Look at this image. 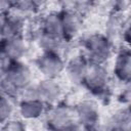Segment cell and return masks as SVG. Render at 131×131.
I'll return each mask as SVG.
<instances>
[{
	"instance_id": "cell-19",
	"label": "cell",
	"mask_w": 131,
	"mask_h": 131,
	"mask_svg": "<svg viewBox=\"0 0 131 131\" xmlns=\"http://www.w3.org/2000/svg\"><path fill=\"white\" fill-rule=\"evenodd\" d=\"M58 131H79V129H78V125H77V126H74V127H70V128H67V129H62V130H58Z\"/></svg>"
},
{
	"instance_id": "cell-15",
	"label": "cell",
	"mask_w": 131,
	"mask_h": 131,
	"mask_svg": "<svg viewBox=\"0 0 131 131\" xmlns=\"http://www.w3.org/2000/svg\"><path fill=\"white\" fill-rule=\"evenodd\" d=\"M131 117L129 108H123L116 112L110 119V131H130Z\"/></svg>"
},
{
	"instance_id": "cell-10",
	"label": "cell",
	"mask_w": 131,
	"mask_h": 131,
	"mask_svg": "<svg viewBox=\"0 0 131 131\" xmlns=\"http://www.w3.org/2000/svg\"><path fill=\"white\" fill-rule=\"evenodd\" d=\"M37 98L44 104L55 103L61 95L60 85L51 79H45L35 85Z\"/></svg>"
},
{
	"instance_id": "cell-18",
	"label": "cell",
	"mask_w": 131,
	"mask_h": 131,
	"mask_svg": "<svg viewBox=\"0 0 131 131\" xmlns=\"http://www.w3.org/2000/svg\"><path fill=\"white\" fill-rule=\"evenodd\" d=\"M120 98H121V101H123V102H128L130 100V90H129V88H127L123 91V94Z\"/></svg>"
},
{
	"instance_id": "cell-2",
	"label": "cell",
	"mask_w": 131,
	"mask_h": 131,
	"mask_svg": "<svg viewBox=\"0 0 131 131\" xmlns=\"http://www.w3.org/2000/svg\"><path fill=\"white\" fill-rule=\"evenodd\" d=\"M86 58L92 64H103L112 54V41L106 35L92 34L84 40Z\"/></svg>"
},
{
	"instance_id": "cell-8",
	"label": "cell",
	"mask_w": 131,
	"mask_h": 131,
	"mask_svg": "<svg viewBox=\"0 0 131 131\" xmlns=\"http://www.w3.org/2000/svg\"><path fill=\"white\" fill-rule=\"evenodd\" d=\"M25 27V19L20 12L12 9L11 7L3 12V23L1 28L2 38L23 37Z\"/></svg>"
},
{
	"instance_id": "cell-1",
	"label": "cell",
	"mask_w": 131,
	"mask_h": 131,
	"mask_svg": "<svg viewBox=\"0 0 131 131\" xmlns=\"http://www.w3.org/2000/svg\"><path fill=\"white\" fill-rule=\"evenodd\" d=\"M31 79L32 74L29 67L20 60L13 61L5 66L0 86L6 96H14L30 86Z\"/></svg>"
},
{
	"instance_id": "cell-9",
	"label": "cell",
	"mask_w": 131,
	"mask_h": 131,
	"mask_svg": "<svg viewBox=\"0 0 131 131\" xmlns=\"http://www.w3.org/2000/svg\"><path fill=\"white\" fill-rule=\"evenodd\" d=\"M58 15L61 25L62 39L63 41L69 42L73 40L80 31L81 28L80 13L77 10L71 8H64L58 12Z\"/></svg>"
},
{
	"instance_id": "cell-6",
	"label": "cell",
	"mask_w": 131,
	"mask_h": 131,
	"mask_svg": "<svg viewBox=\"0 0 131 131\" xmlns=\"http://www.w3.org/2000/svg\"><path fill=\"white\" fill-rule=\"evenodd\" d=\"M77 123L83 126L85 131H96L99 122V110L92 100H84L75 106Z\"/></svg>"
},
{
	"instance_id": "cell-16",
	"label": "cell",
	"mask_w": 131,
	"mask_h": 131,
	"mask_svg": "<svg viewBox=\"0 0 131 131\" xmlns=\"http://www.w3.org/2000/svg\"><path fill=\"white\" fill-rule=\"evenodd\" d=\"M12 114V104L8 96L0 93V125L5 124Z\"/></svg>"
},
{
	"instance_id": "cell-4",
	"label": "cell",
	"mask_w": 131,
	"mask_h": 131,
	"mask_svg": "<svg viewBox=\"0 0 131 131\" xmlns=\"http://www.w3.org/2000/svg\"><path fill=\"white\" fill-rule=\"evenodd\" d=\"M46 124L51 131H58L77 126L78 123L75 107L67 104H58L54 106L47 115Z\"/></svg>"
},
{
	"instance_id": "cell-14",
	"label": "cell",
	"mask_w": 131,
	"mask_h": 131,
	"mask_svg": "<svg viewBox=\"0 0 131 131\" xmlns=\"http://www.w3.org/2000/svg\"><path fill=\"white\" fill-rule=\"evenodd\" d=\"M45 104L38 99H23L19 104V113L23 118L33 120L44 113Z\"/></svg>"
},
{
	"instance_id": "cell-13",
	"label": "cell",
	"mask_w": 131,
	"mask_h": 131,
	"mask_svg": "<svg viewBox=\"0 0 131 131\" xmlns=\"http://www.w3.org/2000/svg\"><path fill=\"white\" fill-rule=\"evenodd\" d=\"M40 33L63 41L58 12H51L44 17Z\"/></svg>"
},
{
	"instance_id": "cell-11",
	"label": "cell",
	"mask_w": 131,
	"mask_h": 131,
	"mask_svg": "<svg viewBox=\"0 0 131 131\" xmlns=\"http://www.w3.org/2000/svg\"><path fill=\"white\" fill-rule=\"evenodd\" d=\"M114 74L117 79L124 83L129 84L131 80V53L128 48H122L116 58Z\"/></svg>"
},
{
	"instance_id": "cell-7",
	"label": "cell",
	"mask_w": 131,
	"mask_h": 131,
	"mask_svg": "<svg viewBox=\"0 0 131 131\" xmlns=\"http://www.w3.org/2000/svg\"><path fill=\"white\" fill-rule=\"evenodd\" d=\"M36 67L45 79L54 80L64 70V63L57 52H43L36 59Z\"/></svg>"
},
{
	"instance_id": "cell-17",
	"label": "cell",
	"mask_w": 131,
	"mask_h": 131,
	"mask_svg": "<svg viewBox=\"0 0 131 131\" xmlns=\"http://www.w3.org/2000/svg\"><path fill=\"white\" fill-rule=\"evenodd\" d=\"M0 131H25V127L19 122H7Z\"/></svg>"
},
{
	"instance_id": "cell-12",
	"label": "cell",
	"mask_w": 131,
	"mask_h": 131,
	"mask_svg": "<svg viewBox=\"0 0 131 131\" xmlns=\"http://www.w3.org/2000/svg\"><path fill=\"white\" fill-rule=\"evenodd\" d=\"M90 62L85 55H77L73 57L67 64L66 71L69 79L75 84H82L88 72Z\"/></svg>"
},
{
	"instance_id": "cell-5",
	"label": "cell",
	"mask_w": 131,
	"mask_h": 131,
	"mask_svg": "<svg viewBox=\"0 0 131 131\" xmlns=\"http://www.w3.org/2000/svg\"><path fill=\"white\" fill-rule=\"evenodd\" d=\"M27 46L23 37L0 39V63L7 66L10 62L18 61L26 53Z\"/></svg>"
},
{
	"instance_id": "cell-20",
	"label": "cell",
	"mask_w": 131,
	"mask_h": 131,
	"mask_svg": "<svg viewBox=\"0 0 131 131\" xmlns=\"http://www.w3.org/2000/svg\"><path fill=\"white\" fill-rule=\"evenodd\" d=\"M2 23H3V13L0 12V34H1V28H2Z\"/></svg>"
},
{
	"instance_id": "cell-3",
	"label": "cell",
	"mask_w": 131,
	"mask_h": 131,
	"mask_svg": "<svg viewBox=\"0 0 131 131\" xmlns=\"http://www.w3.org/2000/svg\"><path fill=\"white\" fill-rule=\"evenodd\" d=\"M86 89L95 96H103L108 91L110 76L103 64L90 63L88 72L82 83Z\"/></svg>"
}]
</instances>
